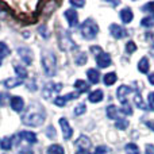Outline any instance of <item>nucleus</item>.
I'll list each match as a JSON object with an SVG mask.
<instances>
[{
    "instance_id": "obj_7",
    "label": "nucleus",
    "mask_w": 154,
    "mask_h": 154,
    "mask_svg": "<svg viewBox=\"0 0 154 154\" xmlns=\"http://www.w3.org/2000/svg\"><path fill=\"white\" fill-rule=\"evenodd\" d=\"M109 31H111L112 37L116 38V39H122V38H125L127 35V31L123 27H120L119 24H115V23L109 26Z\"/></svg>"
},
{
    "instance_id": "obj_9",
    "label": "nucleus",
    "mask_w": 154,
    "mask_h": 154,
    "mask_svg": "<svg viewBox=\"0 0 154 154\" xmlns=\"http://www.w3.org/2000/svg\"><path fill=\"white\" fill-rule=\"evenodd\" d=\"M60 126H61V128H62L64 139H70V137L73 135V131H72L70 125L68 123V120L65 119V118H61V119H60Z\"/></svg>"
},
{
    "instance_id": "obj_8",
    "label": "nucleus",
    "mask_w": 154,
    "mask_h": 154,
    "mask_svg": "<svg viewBox=\"0 0 154 154\" xmlns=\"http://www.w3.org/2000/svg\"><path fill=\"white\" fill-rule=\"evenodd\" d=\"M65 16L68 19V23L70 27H76L79 24V14L75 8H70V10L65 11Z\"/></svg>"
},
{
    "instance_id": "obj_6",
    "label": "nucleus",
    "mask_w": 154,
    "mask_h": 154,
    "mask_svg": "<svg viewBox=\"0 0 154 154\" xmlns=\"http://www.w3.org/2000/svg\"><path fill=\"white\" fill-rule=\"evenodd\" d=\"M133 92V89H131L128 85H120L119 88H118V91H116V97L119 99V101L122 104H126L127 103V95L128 93H131Z\"/></svg>"
},
{
    "instance_id": "obj_25",
    "label": "nucleus",
    "mask_w": 154,
    "mask_h": 154,
    "mask_svg": "<svg viewBox=\"0 0 154 154\" xmlns=\"http://www.w3.org/2000/svg\"><path fill=\"white\" fill-rule=\"evenodd\" d=\"M107 116L109 118V119H119L118 118V108L115 106H108L107 107Z\"/></svg>"
},
{
    "instance_id": "obj_3",
    "label": "nucleus",
    "mask_w": 154,
    "mask_h": 154,
    "mask_svg": "<svg viewBox=\"0 0 154 154\" xmlns=\"http://www.w3.org/2000/svg\"><path fill=\"white\" fill-rule=\"evenodd\" d=\"M80 32L85 39H93L99 32V26L95 20L92 19H87L85 22H82L81 27H80Z\"/></svg>"
},
{
    "instance_id": "obj_20",
    "label": "nucleus",
    "mask_w": 154,
    "mask_h": 154,
    "mask_svg": "<svg viewBox=\"0 0 154 154\" xmlns=\"http://www.w3.org/2000/svg\"><path fill=\"white\" fill-rule=\"evenodd\" d=\"M75 88L79 91V93H84V92H88V91H89V85H88L84 80H77L75 82Z\"/></svg>"
},
{
    "instance_id": "obj_47",
    "label": "nucleus",
    "mask_w": 154,
    "mask_h": 154,
    "mask_svg": "<svg viewBox=\"0 0 154 154\" xmlns=\"http://www.w3.org/2000/svg\"><path fill=\"white\" fill-rule=\"evenodd\" d=\"M149 81H150V84L154 85V73H150L149 75Z\"/></svg>"
},
{
    "instance_id": "obj_43",
    "label": "nucleus",
    "mask_w": 154,
    "mask_h": 154,
    "mask_svg": "<svg viewBox=\"0 0 154 154\" xmlns=\"http://www.w3.org/2000/svg\"><path fill=\"white\" fill-rule=\"evenodd\" d=\"M91 51L92 53H96L99 56V54L103 53V50H101V48H99V46H91Z\"/></svg>"
},
{
    "instance_id": "obj_49",
    "label": "nucleus",
    "mask_w": 154,
    "mask_h": 154,
    "mask_svg": "<svg viewBox=\"0 0 154 154\" xmlns=\"http://www.w3.org/2000/svg\"><path fill=\"white\" fill-rule=\"evenodd\" d=\"M150 53H152V56L154 57V46H153V48H152V50H150Z\"/></svg>"
},
{
    "instance_id": "obj_11",
    "label": "nucleus",
    "mask_w": 154,
    "mask_h": 154,
    "mask_svg": "<svg viewBox=\"0 0 154 154\" xmlns=\"http://www.w3.org/2000/svg\"><path fill=\"white\" fill-rule=\"evenodd\" d=\"M11 108L16 112H20L24 108V101L20 96H12L11 97Z\"/></svg>"
},
{
    "instance_id": "obj_35",
    "label": "nucleus",
    "mask_w": 154,
    "mask_h": 154,
    "mask_svg": "<svg viewBox=\"0 0 154 154\" xmlns=\"http://www.w3.org/2000/svg\"><path fill=\"white\" fill-rule=\"evenodd\" d=\"M147 100H149V108L154 112V92H150L149 93V97H147Z\"/></svg>"
},
{
    "instance_id": "obj_17",
    "label": "nucleus",
    "mask_w": 154,
    "mask_h": 154,
    "mask_svg": "<svg viewBox=\"0 0 154 154\" xmlns=\"http://www.w3.org/2000/svg\"><path fill=\"white\" fill-rule=\"evenodd\" d=\"M20 138H23L26 142L29 143H37V135L34 133H30V131H23V133L19 134Z\"/></svg>"
},
{
    "instance_id": "obj_48",
    "label": "nucleus",
    "mask_w": 154,
    "mask_h": 154,
    "mask_svg": "<svg viewBox=\"0 0 154 154\" xmlns=\"http://www.w3.org/2000/svg\"><path fill=\"white\" fill-rule=\"evenodd\" d=\"M76 154H92V153H89L88 150H79Z\"/></svg>"
},
{
    "instance_id": "obj_12",
    "label": "nucleus",
    "mask_w": 154,
    "mask_h": 154,
    "mask_svg": "<svg viewBox=\"0 0 154 154\" xmlns=\"http://www.w3.org/2000/svg\"><path fill=\"white\" fill-rule=\"evenodd\" d=\"M18 53H19V57H20L22 60H23V62L24 64H27V65H30L32 62V54H31V51L29 50V49H24V48H20L18 50Z\"/></svg>"
},
{
    "instance_id": "obj_15",
    "label": "nucleus",
    "mask_w": 154,
    "mask_h": 154,
    "mask_svg": "<svg viewBox=\"0 0 154 154\" xmlns=\"http://www.w3.org/2000/svg\"><path fill=\"white\" fill-rule=\"evenodd\" d=\"M20 84H23V80L19 79V77H11V79H7L4 81L5 88H10V89L18 87V85H20Z\"/></svg>"
},
{
    "instance_id": "obj_19",
    "label": "nucleus",
    "mask_w": 154,
    "mask_h": 154,
    "mask_svg": "<svg viewBox=\"0 0 154 154\" xmlns=\"http://www.w3.org/2000/svg\"><path fill=\"white\" fill-rule=\"evenodd\" d=\"M133 11L130 10V8H123L122 11H120V18H122V20L125 22V23H130L131 20H133Z\"/></svg>"
},
{
    "instance_id": "obj_30",
    "label": "nucleus",
    "mask_w": 154,
    "mask_h": 154,
    "mask_svg": "<svg viewBox=\"0 0 154 154\" xmlns=\"http://www.w3.org/2000/svg\"><path fill=\"white\" fill-rule=\"evenodd\" d=\"M8 54H10V49H8V46L5 45L4 42H0V58L8 56Z\"/></svg>"
},
{
    "instance_id": "obj_31",
    "label": "nucleus",
    "mask_w": 154,
    "mask_h": 154,
    "mask_svg": "<svg viewBox=\"0 0 154 154\" xmlns=\"http://www.w3.org/2000/svg\"><path fill=\"white\" fill-rule=\"evenodd\" d=\"M87 60H88L87 58V54H85V53H80L79 56L76 57L75 61H76V65H85Z\"/></svg>"
},
{
    "instance_id": "obj_42",
    "label": "nucleus",
    "mask_w": 154,
    "mask_h": 154,
    "mask_svg": "<svg viewBox=\"0 0 154 154\" xmlns=\"http://www.w3.org/2000/svg\"><path fill=\"white\" fill-rule=\"evenodd\" d=\"M145 153L146 154H154V145H146V147H145Z\"/></svg>"
},
{
    "instance_id": "obj_16",
    "label": "nucleus",
    "mask_w": 154,
    "mask_h": 154,
    "mask_svg": "<svg viewBox=\"0 0 154 154\" xmlns=\"http://www.w3.org/2000/svg\"><path fill=\"white\" fill-rule=\"evenodd\" d=\"M103 97H104L103 91L97 89V91H93V92L89 95V97H88V99H89L91 103H99V101L103 100Z\"/></svg>"
},
{
    "instance_id": "obj_41",
    "label": "nucleus",
    "mask_w": 154,
    "mask_h": 154,
    "mask_svg": "<svg viewBox=\"0 0 154 154\" xmlns=\"http://www.w3.org/2000/svg\"><path fill=\"white\" fill-rule=\"evenodd\" d=\"M7 97L8 96L5 93H0V107L5 106V101H7Z\"/></svg>"
},
{
    "instance_id": "obj_36",
    "label": "nucleus",
    "mask_w": 154,
    "mask_h": 154,
    "mask_svg": "<svg viewBox=\"0 0 154 154\" xmlns=\"http://www.w3.org/2000/svg\"><path fill=\"white\" fill-rule=\"evenodd\" d=\"M145 10H146L147 12L152 14L153 18H154V2H152V3H147V4L145 5Z\"/></svg>"
},
{
    "instance_id": "obj_27",
    "label": "nucleus",
    "mask_w": 154,
    "mask_h": 154,
    "mask_svg": "<svg viewBox=\"0 0 154 154\" xmlns=\"http://www.w3.org/2000/svg\"><path fill=\"white\" fill-rule=\"evenodd\" d=\"M125 150L127 154H139V147L135 143H127Z\"/></svg>"
},
{
    "instance_id": "obj_4",
    "label": "nucleus",
    "mask_w": 154,
    "mask_h": 154,
    "mask_svg": "<svg viewBox=\"0 0 154 154\" xmlns=\"http://www.w3.org/2000/svg\"><path fill=\"white\" fill-rule=\"evenodd\" d=\"M58 46L64 51H72L75 49H77V45L75 43V41L72 39L69 32L65 31V30H61L58 32Z\"/></svg>"
},
{
    "instance_id": "obj_39",
    "label": "nucleus",
    "mask_w": 154,
    "mask_h": 154,
    "mask_svg": "<svg viewBox=\"0 0 154 154\" xmlns=\"http://www.w3.org/2000/svg\"><path fill=\"white\" fill-rule=\"evenodd\" d=\"M70 4L73 5V7H84L85 2H80V0H70Z\"/></svg>"
},
{
    "instance_id": "obj_18",
    "label": "nucleus",
    "mask_w": 154,
    "mask_h": 154,
    "mask_svg": "<svg viewBox=\"0 0 154 154\" xmlns=\"http://www.w3.org/2000/svg\"><path fill=\"white\" fill-rule=\"evenodd\" d=\"M150 69V65H149V60L146 57H142L138 62V70L141 73H147Z\"/></svg>"
},
{
    "instance_id": "obj_34",
    "label": "nucleus",
    "mask_w": 154,
    "mask_h": 154,
    "mask_svg": "<svg viewBox=\"0 0 154 154\" xmlns=\"http://www.w3.org/2000/svg\"><path fill=\"white\" fill-rule=\"evenodd\" d=\"M85 111H87L85 104H79V106L76 107V109H75V114L76 115H82V114H85Z\"/></svg>"
},
{
    "instance_id": "obj_13",
    "label": "nucleus",
    "mask_w": 154,
    "mask_h": 154,
    "mask_svg": "<svg viewBox=\"0 0 154 154\" xmlns=\"http://www.w3.org/2000/svg\"><path fill=\"white\" fill-rule=\"evenodd\" d=\"M76 145H77V147H81V150H88L91 147V145H92V142L89 141V138L87 135H81L77 139Z\"/></svg>"
},
{
    "instance_id": "obj_22",
    "label": "nucleus",
    "mask_w": 154,
    "mask_h": 154,
    "mask_svg": "<svg viewBox=\"0 0 154 154\" xmlns=\"http://www.w3.org/2000/svg\"><path fill=\"white\" fill-rule=\"evenodd\" d=\"M134 103H135V106L138 107V108L146 109V104H145L143 99H142V96H141V93H139V92H137L135 96H134Z\"/></svg>"
},
{
    "instance_id": "obj_28",
    "label": "nucleus",
    "mask_w": 154,
    "mask_h": 154,
    "mask_svg": "<svg viewBox=\"0 0 154 154\" xmlns=\"http://www.w3.org/2000/svg\"><path fill=\"white\" fill-rule=\"evenodd\" d=\"M115 126H116L118 130H125V128L128 127V120L127 119H118Z\"/></svg>"
},
{
    "instance_id": "obj_21",
    "label": "nucleus",
    "mask_w": 154,
    "mask_h": 154,
    "mask_svg": "<svg viewBox=\"0 0 154 154\" xmlns=\"http://www.w3.org/2000/svg\"><path fill=\"white\" fill-rule=\"evenodd\" d=\"M14 70L16 72V76H19V79H26L27 77V69L23 66V65H19V64H15L14 65Z\"/></svg>"
},
{
    "instance_id": "obj_29",
    "label": "nucleus",
    "mask_w": 154,
    "mask_h": 154,
    "mask_svg": "<svg viewBox=\"0 0 154 154\" xmlns=\"http://www.w3.org/2000/svg\"><path fill=\"white\" fill-rule=\"evenodd\" d=\"M141 24L143 27H153L154 26V18L153 16H147V18H143L141 22Z\"/></svg>"
},
{
    "instance_id": "obj_33",
    "label": "nucleus",
    "mask_w": 154,
    "mask_h": 154,
    "mask_svg": "<svg viewBox=\"0 0 154 154\" xmlns=\"http://www.w3.org/2000/svg\"><path fill=\"white\" fill-rule=\"evenodd\" d=\"M120 112H123L125 115H133V109H131L130 104L126 103V104H122V108H120Z\"/></svg>"
},
{
    "instance_id": "obj_37",
    "label": "nucleus",
    "mask_w": 154,
    "mask_h": 154,
    "mask_svg": "<svg viewBox=\"0 0 154 154\" xmlns=\"http://www.w3.org/2000/svg\"><path fill=\"white\" fill-rule=\"evenodd\" d=\"M108 153V147L107 146H97L96 147V154H107Z\"/></svg>"
},
{
    "instance_id": "obj_26",
    "label": "nucleus",
    "mask_w": 154,
    "mask_h": 154,
    "mask_svg": "<svg viewBox=\"0 0 154 154\" xmlns=\"http://www.w3.org/2000/svg\"><path fill=\"white\" fill-rule=\"evenodd\" d=\"M0 147H2L3 150H10L11 147H12V141H11L10 137H5V138H3L2 141H0Z\"/></svg>"
},
{
    "instance_id": "obj_32",
    "label": "nucleus",
    "mask_w": 154,
    "mask_h": 154,
    "mask_svg": "<svg viewBox=\"0 0 154 154\" xmlns=\"http://www.w3.org/2000/svg\"><path fill=\"white\" fill-rule=\"evenodd\" d=\"M137 50V45L133 42V41H128L127 43H126V51H127L128 54L134 53V51Z\"/></svg>"
},
{
    "instance_id": "obj_2",
    "label": "nucleus",
    "mask_w": 154,
    "mask_h": 154,
    "mask_svg": "<svg viewBox=\"0 0 154 154\" xmlns=\"http://www.w3.org/2000/svg\"><path fill=\"white\" fill-rule=\"evenodd\" d=\"M42 68L45 70L46 76L53 77L57 72V58L54 56V53L48 50L42 51Z\"/></svg>"
},
{
    "instance_id": "obj_24",
    "label": "nucleus",
    "mask_w": 154,
    "mask_h": 154,
    "mask_svg": "<svg viewBox=\"0 0 154 154\" xmlns=\"http://www.w3.org/2000/svg\"><path fill=\"white\" fill-rule=\"evenodd\" d=\"M104 84L106 85H112L115 81L118 80V77H116V73H114V72H111V73H107L106 76H104Z\"/></svg>"
},
{
    "instance_id": "obj_40",
    "label": "nucleus",
    "mask_w": 154,
    "mask_h": 154,
    "mask_svg": "<svg viewBox=\"0 0 154 154\" xmlns=\"http://www.w3.org/2000/svg\"><path fill=\"white\" fill-rule=\"evenodd\" d=\"M38 31H39V34L42 35L43 38H48V37H49L48 31H46V26H41L39 29H38Z\"/></svg>"
},
{
    "instance_id": "obj_50",
    "label": "nucleus",
    "mask_w": 154,
    "mask_h": 154,
    "mask_svg": "<svg viewBox=\"0 0 154 154\" xmlns=\"http://www.w3.org/2000/svg\"><path fill=\"white\" fill-rule=\"evenodd\" d=\"M0 65H2V58H0Z\"/></svg>"
},
{
    "instance_id": "obj_45",
    "label": "nucleus",
    "mask_w": 154,
    "mask_h": 154,
    "mask_svg": "<svg viewBox=\"0 0 154 154\" xmlns=\"http://www.w3.org/2000/svg\"><path fill=\"white\" fill-rule=\"evenodd\" d=\"M19 154H34V152H32L31 149H22L20 152H19Z\"/></svg>"
},
{
    "instance_id": "obj_44",
    "label": "nucleus",
    "mask_w": 154,
    "mask_h": 154,
    "mask_svg": "<svg viewBox=\"0 0 154 154\" xmlns=\"http://www.w3.org/2000/svg\"><path fill=\"white\" fill-rule=\"evenodd\" d=\"M146 39L154 46V32H147V34H146Z\"/></svg>"
},
{
    "instance_id": "obj_38",
    "label": "nucleus",
    "mask_w": 154,
    "mask_h": 154,
    "mask_svg": "<svg viewBox=\"0 0 154 154\" xmlns=\"http://www.w3.org/2000/svg\"><path fill=\"white\" fill-rule=\"evenodd\" d=\"M46 135H48L49 138H54V137H56V130H54L53 126L48 127V131H46Z\"/></svg>"
},
{
    "instance_id": "obj_10",
    "label": "nucleus",
    "mask_w": 154,
    "mask_h": 154,
    "mask_svg": "<svg viewBox=\"0 0 154 154\" xmlns=\"http://www.w3.org/2000/svg\"><path fill=\"white\" fill-rule=\"evenodd\" d=\"M96 62L100 68H108L111 65V56L108 53H101L96 57Z\"/></svg>"
},
{
    "instance_id": "obj_46",
    "label": "nucleus",
    "mask_w": 154,
    "mask_h": 154,
    "mask_svg": "<svg viewBox=\"0 0 154 154\" xmlns=\"http://www.w3.org/2000/svg\"><path fill=\"white\" fill-rule=\"evenodd\" d=\"M146 126H147V127H150V128H152V130L154 131V122H152V120H147V122H146Z\"/></svg>"
},
{
    "instance_id": "obj_23",
    "label": "nucleus",
    "mask_w": 154,
    "mask_h": 154,
    "mask_svg": "<svg viewBox=\"0 0 154 154\" xmlns=\"http://www.w3.org/2000/svg\"><path fill=\"white\" fill-rule=\"evenodd\" d=\"M48 154H65L64 147L60 145H51L48 147Z\"/></svg>"
},
{
    "instance_id": "obj_1",
    "label": "nucleus",
    "mask_w": 154,
    "mask_h": 154,
    "mask_svg": "<svg viewBox=\"0 0 154 154\" xmlns=\"http://www.w3.org/2000/svg\"><path fill=\"white\" fill-rule=\"evenodd\" d=\"M43 120H45V111L37 103L30 104L29 108L26 109V112L22 115V122L26 126H30V127L41 126L43 123Z\"/></svg>"
},
{
    "instance_id": "obj_14",
    "label": "nucleus",
    "mask_w": 154,
    "mask_h": 154,
    "mask_svg": "<svg viewBox=\"0 0 154 154\" xmlns=\"http://www.w3.org/2000/svg\"><path fill=\"white\" fill-rule=\"evenodd\" d=\"M87 76H88V80H89L91 84H97V82L100 81V73L96 69H88Z\"/></svg>"
},
{
    "instance_id": "obj_5",
    "label": "nucleus",
    "mask_w": 154,
    "mask_h": 154,
    "mask_svg": "<svg viewBox=\"0 0 154 154\" xmlns=\"http://www.w3.org/2000/svg\"><path fill=\"white\" fill-rule=\"evenodd\" d=\"M62 89V84L61 82H50V84H46L45 88H43V97L45 99H49L51 97L53 93H58L61 92Z\"/></svg>"
}]
</instances>
